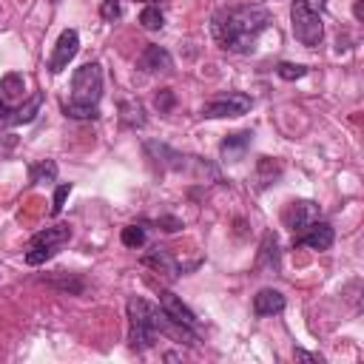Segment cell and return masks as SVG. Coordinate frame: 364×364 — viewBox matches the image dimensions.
<instances>
[{"instance_id":"6da1fadb","label":"cell","mask_w":364,"mask_h":364,"mask_svg":"<svg viewBox=\"0 0 364 364\" xmlns=\"http://www.w3.org/2000/svg\"><path fill=\"white\" fill-rule=\"evenodd\" d=\"M270 26V14L267 9L256 6V3H247V6H230V9H219L213 14V23H210V31L216 37V43L228 51H236V54H247L253 51L259 34Z\"/></svg>"},{"instance_id":"ba28073f","label":"cell","mask_w":364,"mask_h":364,"mask_svg":"<svg viewBox=\"0 0 364 364\" xmlns=\"http://www.w3.org/2000/svg\"><path fill=\"white\" fill-rule=\"evenodd\" d=\"M333 242H336V233H333V228H330L327 222H321V219H313L310 225H304V228L296 233V239H293L296 247H310V250H330Z\"/></svg>"},{"instance_id":"f1b7e54d","label":"cell","mask_w":364,"mask_h":364,"mask_svg":"<svg viewBox=\"0 0 364 364\" xmlns=\"http://www.w3.org/2000/svg\"><path fill=\"white\" fill-rule=\"evenodd\" d=\"M148 3H156V0H148Z\"/></svg>"},{"instance_id":"4316f807","label":"cell","mask_w":364,"mask_h":364,"mask_svg":"<svg viewBox=\"0 0 364 364\" xmlns=\"http://www.w3.org/2000/svg\"><path fill=\"white\" fill-rule=\"evenodd\" d=\"M296 358H304V361H318V364L324 361L321 355H316V353H304V350H296Z\"/></svg>"},{"instance_id":"d6986e66","label":"cell","mask_w":364,"mask_h":364,"mask_svg":"<svg viewBox=\"0 0 364 364\" xmlns=\"http://www.w3.org/2000/svg\"><path fill=\"white\" fill-rule=\"evenodd\" d=\"M139 26H142L145 31H159V28L165 26V14H162V9H159L156 3H148V6L139 11Z\"/></svg>"},{"instance_id":"30bf717a","label":"cell","mask_w":364,"mask_h":364,"mask_svg":"<svg viewBox=\"0 0 364 364\" xmlns=\"http://www.w3.org/2000/svg\"><path fill=\"white\" fill-rule=\"evenodd\" d=\"M159 310H162L171 321H176V324L196 327V316H193V310H191L176 293H171V290H162V293H159Z\"/></svg>"},{"instance_id":"d4e9b609","label":"cell","mask_w":364,"mask_h":364,"mask_svg":"<svg viewBox=\"0 0 364 364\" xmlns=\"http://www.w3.org/2000/svg\"><path fill=\"white\" fill-rule=\"evenodd\" d=\"M68 193H71V182H63V185H57V191H54V202H51V216H57V213L63 210V205H65Z\"/></svg>"},{"instance_id":"cb8c5ba5","label":"cell","mask_w":364,"mask_h":364,"mask_svg":"<svg viewBox=\"0 0 364 364\" xmlns=\"http://www.w3.org/2000/svg\"><path fill=\"white\" fill-rule=\"evenodd\" d=\"M100 17L108 20V23L119 20V17H122V3H119V0H102V6H100Z\"/></svg>"},{"instance_id":"83f0119b","label":"cell","mask_w":364,"mask_h":364,"mask_svg":"<svg viewBox=\"0 0 364 364\" xmlns=\"http://www.w3.org/2000/svg\"><path fill=\"white\" fill-rule=\"evenodd\" d=\"M353 14H355V20H361V17H364V0H355V9H353Z\"/></svg>"},{"instance_id":"52a82bcc","label":"cell","mask_w":364,"mask_h":364,"mask_svg":"<svg viewBox=\"0 0 364 364\" xmlns=\"http://www.w3.org/2000/svg\"><path fill=\"white\" fill-rule=\"evenodd\" d=\"M250 105H253V100H250L247 94H239V91H233V94H222V97H216V100L205 102V108H202V117H208V119L242 117V114H247V111H250Z\"/></svg>"},{"instance_id":"7c38bea8","label":"cell","mask_w":364,"mask_h":364,"mask_svg":"<svg viewBox=\"0 0 364 364\" xmlns=\"http://www.w3.org/2000/svg\"><path fill=\"white\" fill-rule=\"evenodd\" d=\"M136 65L145 74H159V71H171L173 68V60H171L168 48H162V46H145V51L139 54Z\"/></svg>"},{"instance_id":"ac0fdd59","label":"cell","mask_w":364,"mask_h":364,"mask_svg":"<svg viewBox=\"0 0 364 364\" xmlns=\"http://www.w3.org/2000/svg\"><path fill=\"white\" fill-rule=\"evenodd\" d=\"M28 179L34 185H43V182H54L57 179V162L54 159H43V162H34L28 168Z\"/></svg>"},{"instance_id":"603a6c76","label":"cell","mask_w":364,"mask_h":364,"mask_svg":"<svg viewBox=\"0 0 364 364\" xmlns=\"http://www.w3.org/2000/svg\"><path fill=\"white\" fill-rule=\"evenodd\" d=\"M48 284H51V287H60V290H65V293H82V290H85V282H82V279H71V276H68V279H65V276H63V279H51Z\"/></svg>"},{"instance_id":"9c48e42d","label":"cell","mask_w":364,"mask_h":364,"mask_svg":"<svg viewBox=\"0 0 364 364\" xmlns=\"http://www.w3.org/2000/svg\"><path fill=\"white\" fill-rule=\"evenodd\" d=\"M77 51H80V34H77L74 28H65V31L60 34L57 46H54V54H51V60H48V71H51V74H60L63 68H68V63L77 57Z\"/></svg>"},{"instance_id":"e0dca14e","label":"cell","mask_w":364,"mask_h":364,"mask_svg":"<svg viewBox=\"0 0 364 364\" xmlns=\"http://www.w3.org/2000/svg\"><path fill=\"white\" fill-rule=\"evenodd\" d=\"M142 264H151V267H156L159 273H168L171 279H176V276H179L176 262H173V259H171L165 250H159V247H156V250H151L148 256H142Z\"/></svg>"},{"instance_id":"3957f363","label":"cell","mask_w":364,"mask_h":364,"mask_svg":"<svg viewBox=\"0 0 364 364\" xmlns=\"http://www.w3.org/2000/svg\"><path fill=\"white\" fill-rule=\"evenodd\" d=\"M128 344L131 350H148L156 341V333L162 330V318L165 313L154 304H148L145 299L131 296L128 299Z\"/></svg>"},{"instance_id":"8992f818","label":"cell","mask_w":364,"mask_h":364,"mask_svg":"<svg viewBox=\"0 0 364 364\" xmlns=\"http://www.w3.org/2000/svg\"><path fill=\"white\" fill-rule=\"evenodd\" d=\"M26 102V77L23 74H6L0 80V122L9 125L14 111Z\"/></svg>"},{"instance_id":"44dd1931","label":"cell","mask_w":364,"mask_h":364,"mask_svg":"<svg viewBox=\"0 0 364 364\" xmlns=\"http://www.w3.org/2000/svg\"><path fill=\"white\" fill-rule=\"evenodd\" d=\"M122 245L125 247H142L145 245V228L142 225H128V228H122Z\"/></svg>"},{"instance_id":"7402d4cb","label":"cell","mask_w":364,"mask_h":364,"mask_svg":"<svg viewBox=\"0 0 364 364\" xmlns=\"http://www.w3.org/2000/svg\"><path fill=\"white\" fill-rule=\"evenodd\" d=\"M276 74H279L282 80H290V82H293V80H301V77L307 74V68L299 65V63H279V65H276Z\"/></svg>"},{"instance_id":"484cf974","label":"cell","mask_w":364,"mask_h":364,"mask_svg":"<svg viewBox=\"0 0 364 364\" xmlns=\"http://www.w3.org/2000/svg\"><path fill=\"white\" fill-rule=\"evenodd\" d=\"M154 102H156L159 111H171V108H173V91H171V88H162Z\"/></svg>"},{"instance_id":"ffe728a7","label":"cell","mask_w":364,"mask_h":364,"mask_svg":"<svg viewBox=\"0 0 364 364\" xmlns=\"http://www.w3.org/2000/svg\"><path fill=\"white\" fill-rule=\"evenodd\" d=\"M119 119L131 128H139L145 125V117H142V105L139 102H119Z\"/></svg>"},{"instance_id":"5bb4252c","label":"cell","mask_w":364,"mask_h":364,"mask_svg":"<svg viewBox=\"0 0 364 364\" xmlns=\"http://www.w3.org/2000/svg\"><path fill=\"white\" fill-rule=\"evenodd\" d=\"M250 131H242V134H233V136H228V139H222V145H219V154L225 156V159H242V154H245V148L250 145Z\"/></svg>"},{"instance_id":"4fadbf2b","label":"cell","mask_w":364,"mask_h":364,"mask_svg":"<svg viewBox=\"0 0 364 364\" xmlns=\"http://www.w3.org/2000/svg\"><path fill=\"white\" fill-rule=\"evenodd\" d=\"M284 310V296L276 287H262L253 296V313L256 316H279Z\"/></svg>"},{"instance_id":"5b68a950","label":"cell","mask_w":364,"mask_h":364,"mask_svg":"<svg viewBox=\"0 0 364 364\" xmlns=\"http://www.w3.org/2000/svg\"><path fill=\"white\" fill-rule=\"evenodd\" d=\"M71 239V228L68 225H54V228H46L40 233L31 236V245L26 250V264H43L48 262L51 256H57V250Z\"/></svg>"},{"instance_id":"9a60e30c","label":"cell","mask_w":364,"mask_h":364,"mask_svg":"<svg viewBox=\"0 0 364 364\" xmlns=\"http://www.w3.org/2000/svg\"><path fill=\"white\" fill-rule=\"evenodd\" d=\"M256 264H259V270H276V264H279V239H276V233H264Z\"/></svg>"},{"instance_id":"2e32d148","label":"cell","mask_w":364,"mask_h":364,"mask_svg":"<svg viewBox=\"0 0 364 364\" xmlns=\"http://www.w3.org/2000/svg\"><path fill=\"white\" fill-rule=\"evenodd\" d=\"M40 105H43V91H34V94L14 111V117L9 119V125H26V122H31V119L40 114Z\"/></svg>"},{"instance_id":"277c9868","label":"cell","mask_w":364,"mask_h":364,"mask_svg":"<svg viewBox=\"0 0 364 364\" xmlns=\"http://www.w3.org/2000/svg\"><path fill=\"white\" fill-rule=\"evenodd\" d=\"M290 23H293V34L301 46L313 48V46L321 43L324 23H321V14L307 0H293L290 3Z\"/></svg>"},{"instance_id":"7a4b0ae2","label":"cell","mask_w":364,"mask_h":364,"mask_svg":"<svg viewBox=\"0 0 364 364\" xmlns=\"http://www.w3.org/2000/svg\"><path fill=\"white\" fill-rule=\"evenodd\" d=\"M100 97H102V65L94 60L82 63L71 77V100L63 105V111L71 119H97Z\"/></svg>"},{"instance_id":"8fae6325","label":"cell","mask_w":364,"mask_h":364,"mask_svg":"<svg viewBox=\"0 0 364 364\" xmlns=\"http://www.w3.org/2000/svg\"><path fill=\"white\" fill-rule=\"evenodd\" d=\"M282 219H284V225H287L290 230L299 233L304 225H310L313 219H318V205H316V202H307V199H301V202H290Z\"/></svg>"}]
</instances>
